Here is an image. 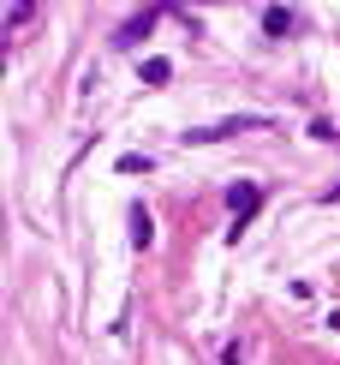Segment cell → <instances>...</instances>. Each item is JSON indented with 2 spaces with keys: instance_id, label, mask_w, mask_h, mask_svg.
I'll return each mask as SVG.
<instances>
[{
  "instance_id": "8992f818",
  "label": "cell",
  "mask_w": 340,
  "mask_h": 365,
  "mask_svg": "<svg viewBox=\"0 0 340 365\" xmlns=\"http://www.w3.org/2000/svg\"><path fill=\"white\" fill-rule=\"evenodd\" d=\"M167 78H174V60L149 54V60H144V84H167Z\"/></svg>"
},
{
  "instance_id": "3957f363",
  "label": "cell",
  "mask_w": 340,
  "mask_h": 365,
  "mask_svg": "<svg viewBox=\"0 0 340 365\" xmlns=\"http://www.w3.org/2000/svg\"><path fill=\"white\" fill-rule=\"evenodd\" d=\"M156 19H161V6H144V12H132V19L114 30V48H119V54H132L137 42H149V30H156Z\"/></svg>"
},
{
  "instance_id": "6da1fadb",
  "label": "cell",
  "mask_w": 340,
  "mask_h": 365,
  "mask_svg": "<svg viewBox=\"0 0 340 365\" xmlns=\"http://www.w3.org/2000/svg\"><path fill=\"white\" fill-rule=\"evenodd\" d=\"M239 132H275V114H227V120H215V126H191L185 144H227V138H239Z\"/></svg>"
},
{
  "instance_id": "ba28073f",
  "label": "cell",
  "mask_w": 340,
  "mask_h": 365,
  "mask_svg": "<svg viewBox=\"0 0 340 365\" xmlns=\"http://www.w3.org/2000/svg\"><path fill=\"white\" fill-rule=\"evenodd\" d=\"M149 168H156V162L137 156V150H126V156H119V174H149Z\"/></svg>"
},
{
  "instance_id": "7a4b0ae2",
  "label": "cell",
  "mask_w": 340,
  "mask_h": 365,
  "mask_svg": "<svg viewBox=\"0 0 340 365\" xmlns=\"http://www.w3.org/2000/svg\"><path fill=\"white\" fill-rule=\"evenodd\" d=\"M257 204H262V186H251V180L227 186V210H233V227H227V240H239V234H245V222L257 216Z\"/></svg>"
},
{
  "instance_id": "5b68a950",
  "label": "cell",
  "mask_w": 340,
  "mask_h": 365,
  "mask_svg": "<svg viewBox=\"0 0 340 365\" xmlns=\"http://www.w3.org/2000/svg\"><path fill=\"white\" fill-rule=\"evenodd\" d=\"M262 30H269V36H287V30H299V19H292L287 6H269L262 12Z\"/></svg>"
},
{
  "instance_id": "9c48e42d",
  "label": "cell",
  "mask_w": 340,
  "mask_h": 365,
  "mask_svg": "<svg viewBox=\"0 0 340 365\" xmlns=\"http://www.w3.org/2000/svg\"><path fill=\"white\" fill-rule=\"evenodd\" d=\"M322 204H340V180H334V186H329V192H322Z\"/></svg>"
},
{
  "instance_id": "277c9868",
  "label": "cell",
  "mask_w": 340,
  "mask_h": 365,
  "mask_svg": "<svg viewBox=\"0 0 340 365\" xmlns=\"http://www.w3.org/2000/svg\"><path fill=\"white\" fill-rule=\"evenodd\" d=\"M132 246H137V252H149V246H156V222H149V210H144V204L132 210Z\"/></svg>"
},
{
  "instance_id": "52a82bcc",
  "label": "cell",
  "mask_w": 340,
  "mask_h": 365,
  "mask_svg": "<svg viewBox=\"0 0 340 365\" xmlns=\"http://www.w3.org/2000/svg\"><path fill=\"white\" fill-rule=\"evenodd\" d=\"M36 6H42V0H18V6L6 12V30H24V24H30V12H36Z\"/></svg>"
}]
</instances>
